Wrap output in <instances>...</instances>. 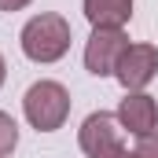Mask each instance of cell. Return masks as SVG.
<instances>
[{"mask_svg": "<svg viewBox=\"0 0 158 158\" xmlns=\"http://www.w3.org/2000/svg\"><path fill=\"white\" fill-rule=\"evenodd\" d=\"M70 48V22L63 15H37L22 30V52L33 63H55Z\"/></svg>", "mask_w": 158, "mask_h": 158, "instance_id": "6da1fadb", "label": "cell"}, {"mask_svg": "<svg viewBox=\"0 0 158 158\" xmlns=\"http://www.w3.org/2000/svg\"><path fill=\"white\" fill-rule=\"evenodd\" d=\"M70 114V92L55 81H37L26 92V118L40 132H55Z\"/></svg>", "mask_w": 158, "mask_h": 158, "instance_id": "7a4b0ae2", "label": "cell"}, {"mask_svg": "<svg viewBox=\"0 0 158 158\" xmlns=\"http://www.w3.org/2000/svg\"><path fill=\"white\" fill-rule=\"evenodd\" d=\"M129 40L121 33V26H96V33L88 37V48H85V66L96 74V77H107L118 70V59L125 55Z\"/></svg>", "mask_w": 158, "mask_h": 158, "instance_id": "3957f363", "label": "cell"}, {"mask_svg": "<svg viewBox=\"0 0 158 158\" xmlns=\"http://www.w3.org/2000/svg\"><path fill=\"white\" fill-rule=\"evenodd\" d=\"M158 70V48H151V44H129L125 48V55L118 59V81L125 85V88H132V92H140L147 81L155 77Z\"/></svg>", "mask_w": 158, "mask_h": 158, "instance_id": "277c9868", "label": "cell"}, {"mask_svg": "<svg viewBox=\"0 0 158 158\" xmlns=\"http://www.w3.org/2000/svg\"><path fill=\"white\" fill-rule=\"evenodd\" d=\"M121 125L132 132V136H151V129H155L158 121V107L151 96H143V92H129L125 99H121V110H118Z\"/></svg>", "mask_w": 158, "mask_h": 158, "instance_id": "5b68a950", "label": "cell"}, {"mask_svg": "<svg viewBox=\"0 0 158 158\" xmlns=\"http://www.w3.org/2000/svg\"><path fill=\"white\" fill-rule=\"evenodd\" d=\"M81 147L88 155H99V151H110V147H121V132L110 114H92V118L81 125Z\"/></svg>", "mask_w": 158, "mask_h": 158, "instance_id": "8992f818", "label": "cell"}, {"mask_svg": "<svg viewBox=\"0 0 158 158\" xmlns=\"http://www.w3.org/2000/svg\"><path fill=\"white\" fill-rule=\"evenodd\" d=\"M85 15L92 26H121L132 15V0H85Z\"/></svg>", "mask_w": 158, "mask_h": 158, "instance_id": "52a82bcc", "label": "cell"}, {"mask_svg": "<svg viewBox=\"0 0 158 158\" xmlns=\"http://www.w3.org/2000/svg\"><path fill=\"white\" fill-rule=\"evenodd\" d=\"M15 143H19V125L0 110V158L11 155V147H15Z\"/></svg>", "mask_w": 158, "mask_h": 158, "instance_id": "ba28073f", "label": "cell"}, {"mask_svg": "<svg viewBox=\"0 0 158 158\" xmlns=\"http://www.w3.org/2000/svg\"><path fill=\"white\" fill-rule=\"evenodd\" d=\"M136 155H140V158H158V136H140Z\"/></svg>", "mask_w": 158, "mask_h": 158, "instance_id": "9c48e42d", "label": "cell"}, {"mask_svg": "<svg viewBox=\"0 0 158 158\" xmlns=\"http://www.w3.org/2000/svg\"><path fill=\"white\" fill-rule=\"evenodd\" d=\"M92 158H140L136 151H125V147H110V151H99V155H92Z\"/></svg>", "mask_w": 158, "mask_h": 158, "instance_id": "30bf717a", "label": "cell"}, {"mask_svg": "<svg viewBox=\"0 0 158 158\" xmlns=\"http://www.w3.org/2000/svg\"><path fill=\"white\" fill-rule=\"evenodd\" d=\"M30 0H0V11H19V7H26Z\"/></svg>", "mask_w": 158, "mask_h": 158, "instance_id": "8fae6325", "label": "cell"}, {"mask_svg": "<svg viewBox=\"0 0 158 158\" xmlns=\"http://www.w3.org/2000/svg\"><path fill=\"white\" fill-rule=\"evenodd\" d=\"M4 74H7V66H4V59H0V85H4Z\"/></svg>", "mask_w": 158, "mask_h": 158, "instance_id": "7c38bea8", "label": "cell"}]
</instances>
